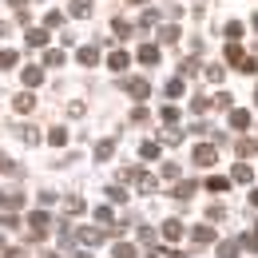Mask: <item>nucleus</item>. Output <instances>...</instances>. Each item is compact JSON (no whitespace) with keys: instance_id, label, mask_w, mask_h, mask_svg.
I'll list each match as a JSON object with an SVG mask.
<instances>
[{"instance_id":"f257e3e1","label":"nucleus","mask_w":258,"mask_h":258,"mask_svg":"<svg viewBox=\"0 0 258 258\" xmlns=\"http://www.w3.org/2000/svg\"><path fill=\"white\" fill-rule=\"evenodd\" d=\"M195 163H199V167H211V163L219 159V151H215V143H199V147H195V155H191Z\"/></svg>"},{"instance_id":"f03ea898","label":"nucleus","mask_w":258,"mask_h":258,"mask_svg":"<svg viewBox=\"0 0 258 258\" xmlns=\"http://www.w3.org/2000/svg\"><path fill=\"white\" fill-rule=\"evenodd\" d=\"M123 92H131V99H147V96H151V88H147V80H139V76H131V80H123Z\"/></svg>"},{"instance_id":"7ed1b4c3","label":"nucleus","mask_w":258,"mask_h":258,"mask_svg":"<svg viewBox=\"0 0 258 258\" xmlns=\"http://www.w3.org/2000/svg\"><path fill=\"white\" fill-rule=\"evenodd\" d=\"M76 60H80V64H84V68H92V64H96V60H99V48H96V44H84V48L76 52Z\"/></svg>"},{"instance_id":"20e7f679","label":"nucleus","mask_w":258,"mask_h":258,"mask_svg":"<svg viewBox=\"0 0 258 258\" xmlns=\"http://www.w3.org/2000/svg\"><path fill=\"white\" fill-rule=\"evenodd\" d=\"M195 191H199V183H195V179H191V183H187V179H183V183H175V191H171V195H175V199H179V203H187V199H191Z\"/></svg>"},{"instance_id":"39448f33","label":"nucleus","mask_w":258,"mask_h":258,"mask_svg":"<svg viewBox=\"0 0 258 258\" xmlns=\"http://www.w3.org/2000/svg\"><path fill=\"white\" fill-rule=\"evenodd\" d=\"M230 127H234V131H246V127H250V111L234 107V111H230Z\"/></svg>"},{"instance_id":"423d86ee","label":"nucleus","mask_w":258,"mask_h":258,"mask_svg":"<svg viewBox=\"0 0 258 258\" xmlns=\"http://www.w3.org/2000/svg\"><path fill=\"white\" fill-rule=\"evenodd\" d=\"M80 242H84V246H99V242H103V230H96V226H84V230H80Z\"/></svg>"},{"instance_id":"0eeeda50","label":"nucleus","mask_w":258,"mask_h":258,"mask_svg":"<svg viewBox=\"0 0 258 258\" xmlns=\"http://www.w3.org/2000/svg\"><path fill=\"white\" fill-rule=\"evenodd\" d=\"M139 64H159V44H143L139 48Z\"/></svg>"},{"instance_id":"6e6552de","label":"nucleus","mask_w":258,"mask_h":258,"mask_svg":"<svg viewBox=\"0 0 258 258\" xmlns=\"http://www.w3.org/2000/svg\"><path fill=\"white\" fill-rule=\"evenodd\" d=\"M163 238H171V242L183 238V223H179V219H167V223H163Z\"/></svg>"},{"instance_id":"1a4fd4ad","label":"nucleus","mask_w":258,"mask_h":258,"mask_svg":"<svg viewBox=\"0 0 258 258\" xmlns=\"http://www.w3.org/2000/svg\"><path fill=\"white\" fill-rule=\"evenodd\" d=\"M24 84H28V88H40V84H44V68H24Z\"/></svg>"},{"instance_id":"9d476101","label":"nucleus","mask_w":258,"mask_h":258,"mask_svg":"<svg viewBox=\"0 0 258 258\" xmlns=\"http://www.w3.org/2000/svg\"><path fill=\"white\" fill-rule=\"evenodd\" d=\"M127 64H131L127 52H111V60H107V68H111V72H127Z\"/></svg>"},{"instance_id":"9b49d317","label":"nucleus","mask_w":258,"mask_h":258,"mask_svg":"<svg viewBox=\"0 0 258 258\" xmlns=\"http://www.w3.org/2000/svg\"><path fill=\"white\" fill-rule=\"evenodd\" d=\"M72 16L76 20H88L92 16V0H72Z\"/></svg>"},{"instance_id":"f8f14e48","label":"nucleus","mask_w":258,"mask_h":258,"mask_svg":"<svg viewBox=\"0 0 258 258\" xmlns=\"http://www.w3.org/2000/svg\"><path fill=\"white\" fill-rule=\"evenodd\" d=\"M64 215H84V199L80 195H68L64 199Z\"/></svg>"},{"instance_id":"ddd939ff","label":"nucleus","mask_w":258,"mask_h":258,"mask_svg":"<svg viewBox=\"0 0 258 258\" xmlns=\"http://www.w3.org/2000/svg\"><path fill=\"white\" fill-rule=\"evenodd\" d=\"M207 191H215V195L230 191V179H223V175H211V179H207Z\"/></svg>"},{"instance_id":"4468645a","label":"nucleus","mask_w":258,"mask_h":258,"mask_svg":"<svg viewBox=\"0 0 258 258\" xmlns=\"http://www.w3.org/2000/svg\"><path fill=\"white\" fill-rule=\"evenodd\" d=\"M135 187H139V191H155V187H159V179H155V175H143V171H139V179H135Z\"/></svg>"},{"instance_id":"2eb2a0df","label":"nucleus","mask_w":258,"mask_h":258,"mask_svg":"<svg viewBox=\"0 0 258 258\" xmlns=\"http://www.w3.org/2000/svg\"><path fill=\"white\" fill-rule=\"evenodd\" d=\"M111 151H115V139H99L96 143V159H111Z\"/></svg>"},{"instance_id":"dca6fc26","label":"nucleus","mask_w":258,"mask_h":258,"mask_svg":"<svg viewBox=\"0 0 258 258\" xmlns=\"http://www.w3.org/2000/svg\"><path fill=\"white\" fill-rule=\"evenodd\" d=\"M111 32H115V36H119V40H123V36H131V32H135V28H131V24H127V20H123V16H115V20H111Z\"/></svg>"},{"instance_id":"f3484780","label":"nucleus","mask_w":258,"mask_h":258,"mask_svg":"<svg viewBox=\"0 0 258 258\" xmlns=\"http://www.w3.org/2000/svg\"><path fill=\"white\" fill-rule=\"evenodd\" d=\"M48 143H52V147H64L68 143V127H52L48 131Z\"/></svg>"},{"instance_id":"a211bd4d","label":"nucleus","mask_w":258,"mask_h":258,"mask_svg":"<svg viewBox=\"0 0 258 258\" xmlns=\"http://www.w3.org/2000/svg\"><path fill=\"white\" fill-rule=\"evenodd\" d=\"M230 179H234V183H250V179H254V171H250V167H246V163H238V167H234V175H230Z\"/></svg>"},{"instance_id":"6ab92c4d","label":"nucleus","mask_w":258,"mask_h":258,"mask_svg":"<svg viewBox=\"0 0 258 258\" xmlns=\"http://www.w3.org/2000/svg\"><path fill=\"white\" fill-rule=\"evenodd\" d=\"M159 44H179V28H175V24L159 28Z\"/></svg>"},{"instance_id":"aec40b11","label":"nucleus","mask_w":258,"mask_h":258,"mask_svg":"<svg viewBox=\"0 0 258 258\" xmlns=\"http://www.w3.org/2000/svg\"><path fill=\"white\" fill-rule=\"evenodd\" d=\"M24 40H28V48H44V44H48V32H40V28H32V32L24 36Z\"/></svg>"},{"instance_id":"412c9836","label":"nucleus","mask_w":258,"mask_h":258,"mask_svg":"<svg viewBox=\"0 0 258 258\" xmlns=\"http://www.w3.org/2000/svg\"><path fill=\"white\" fill-rule=\"evenodd\" d=\"M191 238H195V242H215V230H211V226H195Z\"/></svg>"},{"instance_id":"4be33fe9","label":"nucleus","mask_w":258,"mask_h":258,"mask_svg":"<svg viewBox=\"0 0 258 258\" xmlns=\"http://www.w3.org/2000/svg\"><path fill=\"white\" fill-rule=\"evenodd\" d=\"M254 151H258V139H238V155L242 159H250Z\"/></svg>"},{"instance_id":"5701e85b","label":"nucleus","mask_w":258,"mask_h":258,"mask_svg":"<svg viewBox=\"0 0 258 258\" xmlns=\"http://www.w3.org/2000/svg\"><path fill=\"white\" fill-rule=\"evenodd\" d=\"M44 64H48V68H64L68 60H64V52H60V48H52V52L44 56Z\"/></svg>"},{"instance_id":"b1692460","label":"nucleus","mask_w":258,"mask_h":258,"mask_svg":"<svg viewBox=\"0 0 258 258\" xmlns=\"http://www.w3.org/2000/svg\"><path fill=\"white\" fill-rule=\"evenodd\" d=\"M44 24H48V28H60V24H64V12H60V8H52V12L44 16Z\"/></svg>"},{"instance_id":"393cba45","label":"nucleus","mask_w":258,"mask_h":258,"mask_svg":"<svg viewBox=\"0 0 258 258\" xmlns=\"http://www.w3.org/2000/svg\"><path fill=\"white\" fill-rule=\"evenodd\" d=\"M139 155H143V159H159V143H151V139H147V143L139 147Z\"/></svg>"},{"instance_id":"a878e982","label":"nucleus","mask_w":258,"mask_h":258,"mask_svg":"<svg viewBox=\"0 0 258 258\" xmlns=\"http://www.w3.org/2000/svg\"><path fill=\"white\" fill-rule=\"evenodd\" d=\"M16 135H20L24 143H40V131L36 127H16Z\"/></svg>"},{"instance_id":"bb28decb","label":"nucleus","mask_w":258,"mask_h":258,"mask_svg":"<svg viewBox=\"0 0 258 258\" xmlns=\"http://www.w3.org/2000/svg\"><path fill=\"white\" fill-rule=\"evenodd\" d=\"M111 254H115V258H135V246H131V242H115Z\"/></svg>"},{"instance_id":"cd10ccee","label":"nucleus","mask_w":258,"mask_h":258,"mask_svg":"<svg viewBox=\"0 0 258 258\" xmlns=\"http://www.w3.org/2000/svg\"><path fill=\"white\" fill-rule=\"evenodd\" d=\"M12 64H16V52H12V48H4V52H0V72H8Z\"/></svg>"},{"instance_id":"c85d7f7f","label":"nucleus","mask_w":258,"mask_h":258,"mask_svg":"<svg viewBox=\"0 0 258 258\" xmlns=\"http://www.w3.org/2000/svg\"><path fill=\"white\" fill-rule=\"evenodd\" d=\"M16 226H20V219H16L12 211H8V215H0V230H16Z\"/></svg>"},{"instance_id":"c756f323","label":"nucleus","mask_w":258,"mask_h":258,"mask_svg":"<svg viewBox=\"0 0 258 258\" xmlns=\"http://www.w3.org/2000/svg\"><path fill=\"white\" fill-rule=\"evenodd\" d=\"M223 36H226V40H238V36H242V24H238V20H230V24L223 28Z\"/></svg>"},{"instance_id":"7c9ffc66","label":"nucleus","mask_w":258,"mask_h":258,"mask_svg":"<svg viewBox=\"0 0 258 258\" xmlns=\"http://www.w3.org/2000/svg\"><path fill=\"white\" fill-rule=\"evenodd\" d=\"M84 111H88V107H84V99H72V103H68V115H72V119H80Z\"/></svg>"},{"instance_id":"2f4dec72","label":"nucleus","mask_w":258,"mask_h":258,"mask_svg":"<svg viewBox=\"0 0 258 258\" xmlns=\"http://www.w3.org/2000/svg\"><path fill=\"white\" fill-rule=\"evenodd\" d=\"M0 171H4V175H20V167L8 159V155H0Z\"/></svg>"},{"instance_id":"473e14b6","label":"nucleus","mask_w":258,"mask_h":258,"mask_svg":"<svg viewBox=\"0 0 258 258\" xmlns=\"http://www.w3.org/2000/svg\"><path fill=\"white\" fill-rule=\"evenodd\" d=\"M32 107H36L32 96H16V111H32Z\"/></svg>"},{"instance_id":"72a5a7b5","label":"nucleus","mask_w":258,"mask_h":258,"mask_svg":"<svg viewBox=\"0 0 258 258\" xmlns=\"http://www.w3.org/2000/svg\"><path fill=\"white\" fill-rule=\"evenodd\" d=\"M155 24H159V12L147 8V12H143V28H155Z\"/></svg>"},{"instance_id":"f704fd0d","label":"nucleus","mask_w":258,"mask_h":258,"mask_svg":"<svg viewBox=\"0 0 258 258\" xmlns=\"http://www.w3.org/2000/svg\"><path fill=\"white\" fill-rule=\"evenodd\" d=\"M195 72H199V60H183L179 64V76H195Z\"/></svg>"},{"instance_id":"c9c22d12","label":"nucleus","mask_w":258,"mask_h":258,"mask_svg":"<svg viewBox=\"0 0 258 258\" xmlns=\"http://www.w3.org/2000/svg\"><path fill=\"white\" fill-rule=\"evenodd\" d=\"M234 250H238L234 242H219V258H238V254H234Z\"/></svg>"},{"instance_id":"e433bc0d","label":"nucleus","mask_w":258,"mask_h":258,"mask_svg":"<svg viewBox=\"0 0 258 258\" xmlns=\"http://www.w3.org/2000/svg\"><path fill=\"white\" fill-rule=\"evenodd\" d=\"M159 115H163V123H179V107H163Z\"/></svg>"},{"instance_id":"4c0bfd02","label":"nucleus","mask_w":258,"mask_h":258,"mask_svg":"<svg viewBox=\"0 0 258 258\" xmlns=\"http://www.w3.org/2000/svg\"><path fill=\"white\" fill-rule=\"evenodd\" d=\"M207 80H211V84H223V68L211 64V68H207Z\"/></svg>"},{"instance_id":"58836bf2","label":"nucleus","mask_w":258,"mask_h":258,"mask_svg":"<svg viewBox=\"0 0 258 258\" xmlns=\"http://www.w3.org/2000/svg\"><path fill=\"white\" fill-rule=\"evenodd\" d=\"M167 96H171V99L183 96V80H171V84H167Z\"/></svg>"},{"instance_id":"ea45409f","label":"nucleus","mask_w":258,"mask_h":258,"mask_svg":"<svg viewBox=\"0 0 258 258\" xmlns=\"http://www.w3.org/2000/svg\"><path fill=\"white\" fill-rule=\"evenodd\" d=\"M207 107H211V99H207V96H195L191 99V111H207Z\"/></svg>"},{"instance_id":"a19ab883","label":"nucleus","mask_w":258,"mask_h":258,"mask_svg":"<svg viewBox=\"0 0 258 258\" xmlns=\"http://www.w3.org/2000/svg\"><path fill=\"white\" fill-rule=\"evenodd\" d=\"M163 179H179V163H163Z\"/></svg>"},{"instance_id":"79ce46f5","label":"nucleus","mask_w":258,"mask_h":258,"mask_svg":"<svg viewBox=\"0 0 258 258\" xmlns=\"http://www.w3.org/2000/svg\"><path fill=\"white\" fill-rule=\"evenodd\" d=\"M131 123H147V107H135L131 111Z\"/></svg>"},{"instance_id":"37998d69","label":"nucleus","mask_w":258,"mask_h":258,"mask_svg":"<svg viewBox=\"0 0 258 258\" xmlns=\"http://www.w3.org/2000/svg\"><path fill=\"white\" fill-rule=\"evenodd\" d=\"M139 242H147V246H151V242H155V230H151V226H143V230H139Z\"/></svg>"},{"instance_id":"c03bdc74","label":"nucleus","mask_w":258,"mask_h":258,"mask_svg":"<svg viewBox=\"0 0 258 258\" xmlns=\"http://www.w3.org/2000/svg\"><path fill=\"white\" fill-rule=\"evenodd\" d=\"M107 195H111V203H123L127 199V191H119V187H107Z\"/></svg>"},{"instance_id":"a18cd8bd","label":"nucleus","mask_w":258,"mask_h":258,"mask_svg":"<svg viewBox=\"0 0 258 258\" xmlns=\"http://www.w3.org/2000/svg\"><path fill=\"white\" fill-rule=\"evenodd\" d=\"M191 131H195V135H211V123H203V119H199V123H191Z\"/></svg>"},{"instance_id":"49530a36","label":"nucleus","mask_w":258,"mask_h":258,"mask_svg":"<svg viewBox=\"0 0 258 258\" xmlns=\"http://www.w3.org/2000/svg\"><path fill=\"white\" fill-rule=\"evenodd\" d=\"M163 254H167V258H187L183 250H163Z\"/></svg>"},{"instance_id":"de8ad7c7","label":"nucleus","mask_w":258,"mask_h":258,"mask_svg":"<svg viewBox=\"0 0 258 258\" xmlns=\"http://www.w3.org/2000/svg\"><path fill=\"white\" fill-rule=\"evenodd\" d=\"M12 32V28H8V24H4V20H0V40H4V36Z\"/></svg>"},{"instance_id":"09e8293b","label":"nucleus","mask_w":258,"mask_h":258,"mask_svg":"<svg viewBox=\"0 0 258 258\" xmlns=\"http://www.w3.org/2000/svg\"><path fill=\"white\" fill-rule=\"evenodd\" d=\"M8 4H12V8H24V4H28V0H8Z\"/></svg>"},{"instance_id":"8fccbe9b","label":"nucleus","mask_w":258,"mask_h":258,"mask_svg":"<svg viewBox=\"0 0 258 258\" xmlns=\"http://www.w3.org/2000/svg\"><path fill=\"white\" fill-rule=\"evenodd\" d=\"M250 207H258V191H250Z\"/></svg>"},{"instance_id":"3c124183","label":"nucleus","mask_w":258,"mask_h":258,"mask_svg":"<svg viewBox=\"0 0 258 258\" xmlns=\"http://www.w3.org/2000/svg\"><path fill=\"white\" fill-rule=\"evenodd\" d=\"M127 4H147V0H127Z\"/></svg>"},{"instance_id":"603ef678","label":"nucleus","mask_w":258,"mask_h":258,"mask_svg":"<svg viewBox=\"0 0 258 258\" xmlns=\"http://www.w3.org/2000/svg\"><path fill=\"white\" fill-rule=\"evenodd\" d=\"M254 107H258V88H254Z\"/></svg>"},{"instance_id":"864d4df0","label":"nucleus","mask_w":258,"mask_h":258,"mask_svg":"<svg viewBox=\"0 0 258 258\" xmlns=\"http://www.w3.org/2000/svg\"><path fill=\"white\" fill-rule=\"evenodd\" d=\"M254 32H258V16H254Z\"/></svg>"},{"instance_id":"5fc2aeb1","label":"nucleus","mask_w":258,"mask_h":258,"mask_svg":"<svg viewBox=\"0 0 258 258\" xmlns=\"http://www.w3.org/2000/svg\"><path fill=\"white\" fill-rule=\"evenodd\" d=\"M254 234H258V219H254Z\"/></svg>"},{"instance_id":"6e6d98bb","label":"nucleus","mask_w":258,"mask_h":258,"mask_svg":"<svg viewBox=\"0 0 258 258\" xmlns=\"http://www.w3.org/2000/svg\"><path fill=\"white\" fill-rule=\"evenodd\" d=\"M0 246H4V234H0Z\"/></svg>"},{"instance_id":"4d7b16f0","label":"nucleus","mask_w":258,"mask_h":258,"mask_svg":"<svg viewBox=\"0 0 258 258\" xmlns=\"http://www.w3.org/2000/svg\"><path fill=\"white\" fill-rule=\"evenodd\" d=\"M76 258H88V254H76Z\"/></svg>"}]
</instances>
